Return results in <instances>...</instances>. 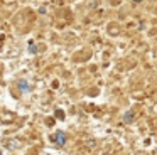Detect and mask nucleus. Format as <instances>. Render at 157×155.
I'll list each match as a JSON object with an SVG mask.
<instances>
[{"instance_id": "obj_3", "label": "nucleus", "mask_w": 157, "mask_h": 155, "mask_svg": "<svg viewBox=\"0 0 157 155\" xmlns=\"http://www.w3.org/2000/svg\"><path fill=\"white\" fill-rule=\"evenodd\" d=\"M132 111H128V113L125 115V118H123V121H125V123H130V121H132Z\"/></svg>"}, {"instance_id": "obj_1", "label": "nucleus", "mask_w": 157, "mask_h": 155, "mask_svg": "<svg viewBox=\"0 0 157 155\" xmlns=\"http://www.w3.org/2000/svg\"><path fill=\"white\" fill-rule=\"evenodd\" d=\"M52 142H54L58 147H63V145L66 143V133L63 130H58L54 135H52Z\"/></svg>"}, {"instance_id": "obj_4", "label": "nucleus", "mask_w": 157, "mask_h": 155, "mask_svg": "<svg viewBox=\"0 0 157 155\" xmlns=\"http://www.w3.org/2000/svg\"><path fill=\"white\" fill-rule=\"evenodd\" d=\"M0 155H2V152H0Z\"/></svg>"}, {"instance_id": "obj_2", "label": "nucleus", "mask_w": 157, "mask_h": 155, "mask_svg": "<svg viewBox=\"0 0 157 155\" xmlns=\"http://www.w3.org/2000/svg\"><path fill=\"white\" fill-rule=\"evenodd\" d=\"M19 86H21V89L24 91V93H25V91H29V84L25 83V81H21V83H19Z\"/></svg>"}]
</instances>
